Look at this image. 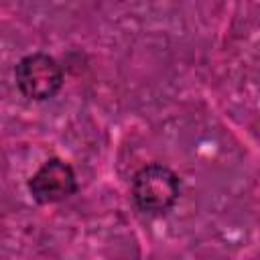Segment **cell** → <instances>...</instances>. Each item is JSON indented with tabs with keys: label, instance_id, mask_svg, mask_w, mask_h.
<instances>
[{
	"label": "cell",
	"instance_id": "cell-1",
	"mask_svg": "<svg viewBox=\"0 0 260 260\" xmlns=\"http://www.w3.org/2000/svg\"><path fill=\"white\" fill-rule=\"evenodd\" d=\"M181 181L173 169L152 162L142 167L132 179V199L140 211L160 215L167 213L179 199Z\"/></svg>",
	"mask_w": 260,
	"mask_h": 260
},
{
	"label": "cell",
	"instance_id": "cell-2",
	"mask_svg": "<svg viewBox=\"0 0 260 260\" xmlns=\"http://www.w3.org/2000/svg\"><path fill=\"white\" fill-rule=\"evenodd\" d=\"M14 81L28 100H49L63 85V69L55 57L47 53H30L16 63Z\"/></svg>",
	"mask_w": 260,
	"mask_h": 260
},
{
	"label": "cell",
	"instance_id": "cell-3",
	"mask_svg": "<svg viewBox=\"0 0 260 260\" xmlns=\"http://www.w3.org/2000/svg\"><path fill=\"white\" fill-rule=\"evenodd\" d=\"M77 189L75 171L61 158L45 160L28 181V191L39 203H59Z\"/></svg>",
	"mask_w": 260,
	"mask_h": 260
}]
</instances>
